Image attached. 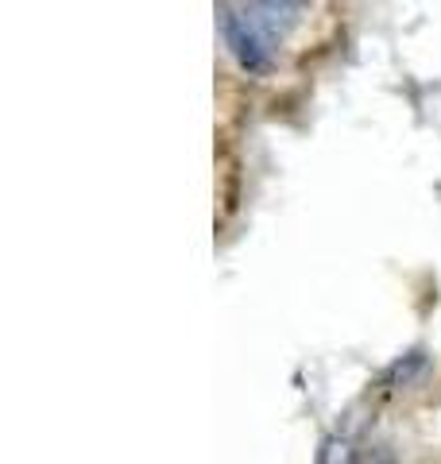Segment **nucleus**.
Segmentation results:
<instances>
[{"label":"nucleus","instance_id":"7ed1b4c3","mask_svg":"<svg viewBox=\"0 0 441 464\" xmlns=\"http://www.w3.org/2000/svg\"><path fill=\"white\" fill-rule=\"evenodd\" d=\"M352 453H348V445H326V453H321V464H348Z\"/></svg>","mask_w":441,"mask_h":464},{"label":"nucleus","instance_id":"f257e3e1","mask_svg":"<svg viewBox=\"0 0 441 464\" xmlns=\"http://www.w3.org/2000/svg\"><path fill=\"white\" fill-rule=\"evenodd\" d=\"M220 32H225V43H229V54L237 58V66L244 74H268L275 66V47L279 39L256 20V12L244 5H225L220 12Z\"/></svg>","mask_w":441,"mask_h":464},{"label":"nucleus","instance_id":"f03ea898","mask_svg":"<svg viewBox=\"0 0 441 464\" xmlns=\"http://www.w3.org/2000/svg\"><path fill=\"white\" fill-rule=\"evenodd\" d=\"M248 8L256 12V20L268 27V32L283 43L294 27L302 24V12H306V0H248Z\"/></svg>","mask_w":441,"mask_h":464}]
</instances>
